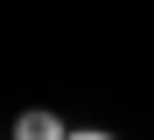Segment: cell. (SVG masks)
I'll return each mask as SVG.
<instances>
[{
  "label": "cell",
  "instance_id": "2",
  "mask_svg": "<svg viewBox=\"0 0 154 140\" xmlns=\"http://www.w3.org/2000/svg\"><path fill=\"white\" fill-rule=\"evenodd\" d=\"M63 140H112V133H63Z\"/></svg>",
  "mask_w": 154,
  "mask_h": 140
},
{
  "label": "cell",
  "instance_id": "1",
  "mask_svg": "<svg viewBox=\"0 0 154 140\" xmlns=\"http://www.w3.org/2000/svg\"><path fill=\"white\" fill-rule=\"evenodd\" d=\"M14 140H63V119H56V112H21V119H14Z\"/></svg>",
  "mask_w": 154,
  "mask_h": 140
}]
</instances>
